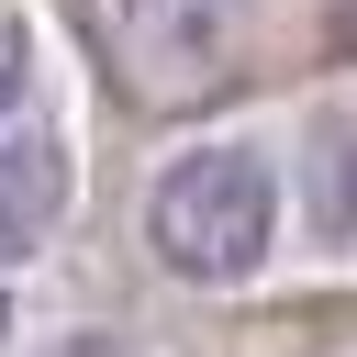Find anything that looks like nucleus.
Segmentation results:
<instances>
[{
    "label": "nucleus",
    "instance_id": "7",
    "mask_svg": "<svg viewBox=\"0 0 357 357\" xmlns=\"http://www.w3.org/2000/svg\"><path fill=\"white\" fill-rule=\"evenodd\" d=\"M0 335H11V301H0Z\"/></svg>",
    "mask_w": 357,
    "mask_h": 357
},
{
    "label": "nucleus",
    "instance_id": "6",
    "mask_svg": "<svg viewBox=\"0 0 357 357\" xmlns=\"http://www.w3.org/2000/svg\"><path fill=\"white\" fill-rule=\"evenodd\" d=\"M45 357H134L123 335H67V346H45Z\"/></svg>",
    "mask_w": 357,
    "mask_h": 357
},
{
    "label": "nucleus",
    "instance_id": "8",
    "mask_svg": "<svg viewBox=\"0 0 357 357\" xmlns=\"http://www.w3.org/2000/svg\"><path fill=\"white\" fill-rule=\"evenodd\" d=\"M346 33H357V11H346Z\"/></svg>",
    "mask_w": 357,
    "mask_h": 357
},
{
    "label": "nucleus",
    "instance_id": "4",
    "mask_svg": "<svg viewBox=\"0 0 357 357\" xmlns=\"http://www.w3.org/2000/svg\"><path fill=\"white\" fill-rule=\"evenodd\" d=\"M22 67H33V45H22V22H0V112L22 100Z\"/></svg>",
    "mask_w": 357,
    "mask_h": 357
},
{
    "label": "nucleus",
    "instance_id": "1",
    "mask_svg": "<svg viewBox=\"0 0 357 357\" xmlns=\"http://www.w3.org/2000/svg\"><path fill=\"white\" fill-rule=\"evenodd\" d=\"M100 78L134 112H201L257 56V0H89Z\"/></svg>",
    "mask_w": 357,
    "mask_h": 357
},
{
    "label": "nucleus",
    "instance_id": "2",
    "mask_svg": "<svg viewBox=\"0 0 357 357\" xmlns=\"http://www.w3.org/2000/svg\"><path fill=\"white\" fill-rule=\"evenodd\" d=\"M268 234H279V178L245 145H190L145 190V245L178 279H245L268 257Z\"/></svg>",
    "mask_w": 357,
    "mask_h": 357
},
{
    "label": "nucleus",
    "instance_id": "5",
    "mask_svg": "<svg viewBox=\"0 0 357 357\" xmlns=\"http://www.w3.org/2000/svg\"><path fill=\"white\" fill-rule=\"evenodd\" d=\"M335 156L357 167V134H335ZM324 223H335V234H357V178H335V201H324Z\"/></svg>",
    "mask_w": 357,
    "mask_h": 357
},
{
    "label": "nucleus",
    "instance_id": "3",
    "mask_svg": "<svg viewBox=\"0 0 357 357\" xmlns=\"http://www.w3.org/2000/svg\"><path fill=\"white\" fill-rule=\"evenodd\" d=\"M56 212H67V156H56V145H11V156H0V268L33 257V245L56 234Z\"/></svg>",
    "mask_w": 357,
    "mask_h": 357
}]
</instances>
